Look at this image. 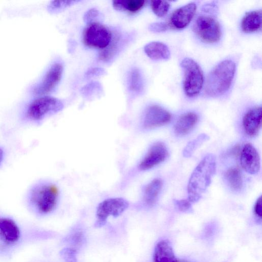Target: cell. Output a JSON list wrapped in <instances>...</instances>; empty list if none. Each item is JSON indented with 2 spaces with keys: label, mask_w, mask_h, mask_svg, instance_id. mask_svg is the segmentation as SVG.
Segmentation results:
<instances>
[{
  "label": "cell",
  "mask_w": 262,
  "mask_h": 262,
  "mask_svg": "<svg viewBox=\"0 0 262 262\" xmlns=\"http://www.w3.org/2000/svg\"><path fill=\"white\" fill-rule=\"evenodd\" d=\"M63 108L62 102L53 97L43 96L32 99L20 109L15 125L7 137H10L16 130L40 125L46 119Z\"/></svg>",
  "instance_id": "1"
},
{
  "label": "cell",
  "mask_w": 262,
  "mask_h": 262,
  "mask_svg": "<svg viewBox=\"0 0 262 262\" xmlns=\"http://www.w3.org/2000/svg\"><path fill=\"white\" fill-rule=\"evenodd\" d=\"M59 191L52 182L39 179L32 182L24 194V202L32 212L38 215H47L56 208Z\"/></svg>",
  "instance_id": "2"
},
{
  "label": "cell",
  "mask_w": 262,
  "mask_h": 262,
  "mask_svg": "<svg viewBox=\"0 0 262 262\" xmlns=\"http://www.w3.org/2000/svg\"><path fill=\"white\" fill-rule=\"evenodd\" d=\"M216 170V158L214 155H207L193 171L187 186L188 200L198 201L210 185Z\"/></svg>",
  "instance_id": "3"
},
{
  "label": "cell",
  "mask_w": 262,
  "mask_h": 262,
  "mask_svg": "<svg viewBox=\"0 0 262 262\" xmlns=\"http://www.w3.org/2000/svg\"><path fill=\"white\" fill-rule=\"evenodd\" d=\"M235 64L225 60L217 64L208 74L205 84L206 93L217 97L226 93L230 87L235 72Z\"/></svg>",
  "instance_id": "4"
},
{
  "label": "cell",
  "mask_w": 262,
  "mask_h": 262,
  "mask_svg": "<svg viewBox=\"0 0 262 262\" xmlns=\"http://www.w3.org/2000/svg\"><path fill=\"white\" fill-rule=\"evenodd\" d=\"M181 66L184 73L183 89L189 97L198 95L204 84V76L201 68L193 59L184 58Z\"/></svg>",
  "instance_id": "5"
},
{
  "label": "cell",
  "mask_w": 262,
  "mask_h": 262,
  "mask_svg": "<svg viewBox=\"0 0 262 262\" xmlns=\"http://www.w3.org/2000/svg\"><path fill=\"white\" fill-rule=\"evenodd\" d=\"M193 28L196 35L205 42H215L221 38L220 24L212 16L205 15L199 16L194 23Z\"/></svg>",
  "instance_id": "6"
},
{
  "label": "cell",
  "mask_w": 262,
  "mask_h": 262,
  "mask_svg": "<svg viewBox=\"0 0 262 262\" xmlns=\"http://www.w3.org/2000/svg\"><path fill=\"white\" fill-rule=\"evenodd\" d=\"M63 72V66L59 62L53 63L41 80L33 85L31 92L34 96H43L51 92L60 82Z\"/></svg>",
  "instance_id": "7"
},
{
  "label": "cell",
  "mask_w": 262,
  "mask_h": 262,
  "mask_svg": "<svg viewBox=\"0 0 262 262\" xmlns=\"http://www.w3.org/2000/svg\"><path fill=\"white\" fill-rule=\"evenodd\" d=\"M128 202L121 198L107 199L101 202L97 207V220L95 224L97 227L103 226L110 216L118 217L128 207Z\"/></svg>",
  "instance_id": "8"
},
{
  "label": "cell",
  "mask_w": 262,
  "mask_h": 262,
  "mask_svg": "<svg viewBox=\"0 0 262 262\" xmlns=\"http://www.w3.org/2000/svg\"><path fill=\"white\" fill-rule=\"evenodd\" d=\"M111 40V31L99 23L88 25L84 31L83 41L89 47L104 49L110 45Z\"/></svg>",
  "instance_id": "9"
},
{
  "label": "cell",
  "mask_w": 262,
  "mask_h": 262,
  "mask_svg": "<svg viewBox=\"0 0 262 262\" xmlns=\"http://www.w3.org/2000/svg\"><path fill=\"white\" fill-rule=\"evenodd\" d=\"M171 118L170 113L164 108L158 105H151L145 111L142 125L145 129L154 128L168 123Z\"/></svg>",
  "instance_id": "10"
},
{
  "label": "cell",
  "mask_w": 262,
  "mask_h": 262,
  "mask_svg": "<svg viewBox=\"0 0 262 262\" xmlns=\"http://www.w3.org/2000/svg\"><path fill=\"white\" fill-rule=\"evenodd\" d=\"M168 150L165 145L162 142L154 144L141 160L139 168L141 170H146L153 168L164 161L167 158Z\"/></svg>",
  "instance_id": "11"
},
{
  "label": "cell",
  "mask_w": 262,
  "mask_h": 262,
  "mask_svg": "<svg viewBox=\"0 0 262 262\" xmlns=\"http://www.w3.org/2000/svg\"><path fill=\"white\" fill-rule=\"evenodd\" d=\"M241 164L248 173L254 174L260 169V158L255 148L250 143L244 145L241 153Z\"/></svg>",
  "instance_id": "12"
},
{
  "label": "cell",
  "mask_w": 262,
  "mask_h": 262,
  "mask_svg": "<svg viewBox=\"0 0 262 262\" xmlns=\"http://www.w3.org/2000/svg\"><path fill=\"white\" fill-rule=\"evenodd\" d=\"M196 10V6L193 2L189 3L178 8L170 16V24L178 29L185 28L191 21Z\"/></svg>",
  "instance_id": "13"
},
{
  "label": "cell",
  "mask_w": 262,
  "mask_h": 262,
  "mask_svg": "<svg viewBox=\"0 0 262 262\" xmlns=\"http://www.w3.org/2000/svg\"><path fill=\"white\" fill-rule=\"evenodd\" d=\"M245 132L249 136H256L261 125V107L257 106L248 111L243 120Z\"/></svg>",
  "instance_id": "14"
},
{
  "label": "cell",
  "mask_w": 262,
  "mask_h": 262,
  "mask_svg": "<svg viewBox=\"0 0 262 262\" xmlns=\"http://www.w3.org/2000/svg\"><path fill=\"white\" fill-rule=\"evenodd\" d=\"M20 232L17 225L12 219L0 216V237L5 243L12 244L19 238Z\"/></svg>",
  "instance_id": "15"
},
{
  "label": "cell",
  "mask_w": 262,
  "mask_h": 262,
  "mask_svg": "<svg viewBox=\"0 0 262 262\" xmlns=\"http://www.w3.org/2000/svg\"><path fill=\"white\" fill-rule=\"evenodd\" d=\"M171 245L167 240L159 242L155 248L153 262H177Z\"/></svg>",
  "instance_id": "16"
},
{
  "label": "cell",
  "mask_w": 262,
  "mask_h": 262,
  "mask_svg": "<svg viewBox=\"0 0 262 262\" xmlns=\"http://www.w3.org/2000/svg\"><path fill=\"white\" fill-rule=\"evenodd\" d=\"M198 115L188 112L181 115L174 125V132L178 135L183 136L190 132L196 124Z\"/></svg>",
  "instance_id": "17"
},
{
  "label": "cell",
  "mask_w": 262,
  "mask_h": 262,
  "mask_svg": "<svg viewBox=\"0 0 262 262\" xmlns=\"http://www.w3.org/2000/svg\"><path fill=\"white\" fill-rule=\"evenodd\" d=\"M261 10H257L247 12L242 20L241 27L246 33H253L261 28Z\"/></svg>",
  "instance_id": "18"
},
{
  "label": "cell",
  "mask_w": 262,
  "mask_h": 262,
  "mask_svg": "<svg viewBox=\"0 0 262 262\" xmlns=\"http://www.w3.org/2000/svg\"><path fill=\"white\" fill-rule=\"evenodd\" d=\"M146 54L153 60H166L170 56L168 47L164 43L159 41L150 42L144 47Z\"/></svg>",
  "instance_id": "19"
},
{
  "label": "cell",
  "mask_w": 262,
  "mask_h": 262,
  "mask_svg": "<svg viewBox=\"0 0 262 262\" xmlns=\"http://www.w3.org/2000/svg\"><path fill=\"white\" fill-rule=\"evenodd\" d=\"M162 187V181L159 179H155L146 186L143 200L146 205L151 206L155 204Z\"/></svg>",
  "instance_id": "20"
},
{
  "label": "cell",
  "mask_w": 262,
  "mask_h": 262,
  "mask_svg": "<svg viewBox=\"0 0 262 262\" xmlns=\"http://www.w3.org/2000/svg\"><path fill=\"white\" fill-rule=\"evenodd\" d=\"M145 3L141 0L114 1L113 6L117 10L136 12L143 8Z\"/></svg>",
  "instance_id": "21"
},
{
  "label": "cell",
  "mask_w": 262,
  "mask_h": 262,
  "mask_svg": "<svg viewBox=\"0 0 262 262\" xmlns=\"http://www.w3.org/2000/svg\"><path fill=\"white\" fill-rule=\"evenodd\" d=\"M225 177L230 188L234 191L240 190L243 186V179L240 170L235 167L229 169Z\"/></svg>",
  "instance_id": "22"
},
{
  "label": "cell",
  "mask_w": 262,
  "mask_h": 262,
  "mask_svg": "<svg viewBox=\"0 0 262 262\" xmlns=\"http://www.w3.org/2000/svg\"><path fill=\"white\" fill-rule=\"evenodd\" d=\"M129 90L136 94L141 93L143 91L144 81L140 71L137 69H134L129 74Z\"/></svg>",
  "instance_id": "23"
},
{
  "label": "cell",
  "mask_w": 262,
  "mask_h": 262,
  "mask_svg": "<svg viewBox=\"0 0 262 262\" xmlns=\"http://www.w3.org/2000/svg\"><path fill=\"white\" fill-rule=\"evenodd\" d=\"M208 139V137L206 135L201 134L194 140L189 142L184 149V156L185 157H190L195 149Z\"/></svg>",
  "instance_id": "24"
},
{
  "label": "cell",
  "mask_w": 262,
  "mask_h": 262,
  "mask_svg": "<svg viewBox=\"0 0 262 262\" xmlns=\"http://www.w3.org/2000/svg\"><path fill=\"white\" fill-rule=\"evenodd\" d=\"M150 6L154 13L159 17L164 16L170 7V4L168 2L163 1H152Z\"/></svg>",
  "instance_id": "25"
},
{
  "label": "cell",
  "mask_w": 262,
  "mask_h": 262,
  "mask_svg": "<svg viewBox=\"0 0 262 262\" xmlns=\"http://www.w3.org/2000/svg\"><path fill=\"white\" fill-rule=\"evenodd\" d=\"M75 1H53L48 6V10L50 13H56L71 5Z\"/></svg>",
  "instance_id": "26"
},
{
  "label": "cell",
  "mask_w": 262,
  "mask_h": 262,
  "mask_svg": "<svg viewBox=\"0 0 262 262\" xmlns=\"http://www.w3.org/2000/svg\"><path fill=\"white\" fill-rule=\"evenodd\" d=\"M60 255L65 262H77L76 251L72 248H64L60 251Z\"/></svg>",
  "instance_id": "27"
},
{
  "label": "cell",
  "mask_w": 262,
  "mask_h": 262,
  "mask_svg": "<svg viewBox=\"0 0 262 262\" xmlns=\"http://www.w3.org/2000/svg\"><path fill=\"white\" fill-rule=\"evenodd\" d=\"M100 15L99 11L95 9H91L88 10L84 15L83 20L88 25L95 23L94 21L98 18Z\"/></svg>",
  "instance_id": "28"
},
{
  "label": "cell",
  "mask_w": 262,
  "mask_h": 262,
  "mask_svg": "<svg viewBox=\"0 0 262 262\" xmlns=\"http://www.w3.org/2000/svg\"><path fill=\"white\" fill-rule=\"evenodd\" d=\"M9 155V149L3 143H0V169L7 162Z\"/></svg>",
  "instance_id": "29"
},
{
  "label": "cell",
  "mask_w": 262,
  "mask_h": 262,
  "mask_svg": "<svg viewBox=\"0 0 262 262\" xmlns=\"http://www.w3.org/2000/svg\"><path fill=\"white\" fill-rule=\"evenodd\" d=\"M174 203L178 209L182 212H189L192 210L191 203L186 200H175Z\"/></svg>",
  "instance_id": "30"
},
{
  "label": "cell",
  "mask_w": 262,
  "mask_h": 262,
  "mask_svg": "<svg viewBox=\"0 0 262 262\" xmlns=\"http://www.w3.org/2000/svg\"><path fill=\"white\" fill-rule=\"evenodd\" d=\"M168 28V26L163 22L154 23L149 25L148 27L149 30L154 32H164Z\"/></svg>",
  "instance_id": "31"
},
{
  "label": "cell",
  "mask_w": 262,
  "mask_h": 262,
  "mask_svg": "<svg viewBox=\"0 0 262 262\" xmlns=\"http://www.w3.org/2000/svg\"><path fill=\"white\" fill-rule=\"evenodd\" d=\"M254 211L255 214L261 219L262 215V199L261 195L257 200L254 206Z\"/></svg>",
  "instance_id": "32"
},
{
  "label": "cell",
  "mask_w": 262,
  "mask_h": 262,
  "mask_svg": "<svg viewBox=\"0 0 262 262\" xmlns=\"http://www.w3.org/2000/svg\"><path fill=\"white\" fill-rule=\"evenodd\" d=\"M105 73V71L101 68H93L88 71L86 73V76L88 77H92L94 76H98L103 75Z\"/></svg>",
  "instance_id": "33"
},
{
  "label": "cell",
  "mask_w": 262,
  "mask_h": 262,
  "mask_svg": "<svg viewBox=\"0 0 262 262\" xmlns=\"http://www.w3.org/2000/svg\"><path fill=\"white\" fill-rule=\"evenodd\" d=\"M177 262H188V261H184V260H180V261L178 260Z\"/></svg>",
  "instance_id": "34"
}]
</instances>
